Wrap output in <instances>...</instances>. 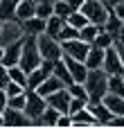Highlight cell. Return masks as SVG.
I'll use <instances>...</instances> for the list:
<instances>
[{
  "label": "cell",
  "instance_id": "1",
  "mask_svg": "<svg viewBox=\"0 0 124 131\" xmlns=\"http://www.w3.org/2000/svg\"><path fill=\"white\" fill-rule=\"evenodd\" d=\"M83 86H86V91H88L90 102L104 100L106 93H108V72H106L104 68H93V70H88V77L83 81Z\"/></svg>",
  "mask_w": 124,
  "mask_h": 131
},
{
  "label": "cell",
  "instance_id": "2",
  "mask_svg": "<svg viewBox=\"0 0 124 131\" xmlns=\"http://www.w3.org/2000/svg\"><path fill=\"white\" fill-rule=\"evenodd\" d=\"M41 63H43V57H41V50H39L36 36H25V41H23V54H20V63L18 66L25 72H32Z\"/></svg>",
  "mask_w": 124,
  "mask_h": 131
},
{
  "label": "cell",
  "instance_id": "3",
  "mask_svg": "<svg viewBox=\"0 0 124 131\" xmlns=\"http://www.w3.org/2000/svg\"><path fill=\"white\" fill-rule=\"evenodd\" d=\"M47 108V97H43L39 91H34V88H27L25 91V113H27V118L36 124L39 120H41L43 111Z\"/></svg>",
  "mask_w": 124,
  "mask_h": 131
},
{
  "label": "cell",
  "instance_id": "4",
  "mask_svg": "<svg viewBox=\"0 0 124 131\" xmlns=\"http://www.w3.org/2000/svg\"><path fill=\"white\" fill-rule=\"evenodd\" d=\"M39 41V50H41V57L43 59H47V61H59V59H63V45H61V41L54 39V36H50V34H39L36 36Z\"/></svg>",
  "mask_w": 124,
  "mask_h": 131
},
{
  "label": "cell",
  "instance_id": "5",
  "mask_svg": "<svg viewBox=\"0 0 124 131\" xmlns=\"http://www.w3.org/2000/svg\"><path fill=\"white\" fill-rule=\"evenodd\" d=\"M81 12L88 16V20H90V23L104 27V23H106V18H108V14L113 12V9H110L104 0H86V2H83V7H81Z\"/></svg>",
  "mask_w": 124,
  "mask_h": 131
},
{
  "label": "cell",
  "instance_id": "6",
  "mask_svg": "<svg viewBox=\"0 0 124 131\" xmlns=\"http://www.w3.org/2000/svg\"><path fill=\"white\" fill-rule=\"evenodd\" d=\"M2 118H5V127H9V129H16V127H32V124H34L23 108H14V106H7V108L2 111Z\"/></svg>",
  "mask_w": 124,
  "mask_h": 131
},
{
  "label": "cell",
  "instance_id": "7",
  "mask_svg": "<svg viewBox=\"0 0 124 131\" xmlns=\"http://www.w3.org/2000/svg\"><path fill=\"white\" fill-rule=\"evenodd\" d=\"M61 45H63V54L75 57V59H79V61H86L88 50H90L93 43H86L83 39H70V41H63Z\"/></svg>",
  "mask_w": 124,
  "mask_h": 131
},
{
  "label": "cell",
  "instance_id": "8",
  "mask_svg": "<svg viewBox=\"0 0 124 131\" xmlns=\"http://www.w3.org/2000/svg\"><path fill=\"white\" fill-rule=\"evenodd\" d=\"M23 27H20V20H5L2 23V29H0V45H9L14 41L23 39Z\"/></svg>",
  "mask_w": 124,
  "mask_h": 131
},
{
  "label": "cell",
  "instance_id": "9",
  "mask_svg": "<svg viewBox=\"0 0 124 131\" xmlns=\"http://www.w3.org/2000/svg\"><path fill=\"white\" fill-rule=\"evenodd\" d=\"M108 75H124V63L120 59V52L115 45H110L106 50V57H104V66H102Z\"/></svg>",
  "mask_w": 124,
  "mask_h": 131
},
{
  "label": "cell",
  "instance_id": "10",
  "mask_svg": "<svg viewBox=\"0 0 124 131\" xmlns=\"http://www.w3.org/2000/svg\"><path fill=\"white\" fill-rule=\"evenodd\" d=\"M70 100H72V95H70L68 86H66V88H59V91L52 93V95H47V104L54 106L56 111H61V113H68L70 111Z\"/></svg>",
  "mask_w": 124,
  "mask_h": 131
},
{
  "label": "cell",
  "instance_id": "11",
  "mask_svg": "<svg viewBox=\"0 0 124 131\" xmlns=\"http://www.w3.org/2000/svg\"><path fill=\"white\" fill-rule=\"evenodd\" d=\"M63 61H66V66H68L72 79L83 84V81H86V77H88V66H86V61H79V59L68 57V54H63Z\"/></svg>",
  "mask_w": 124,
  "mask_h": 131
},
{
  "label": "cell",
  "instance_id": "12",
  "mask_svg": "<svg viewBox=\"0 0 124 131\" xmlns=\"http://www.w3.org/2000/svg\"><path fill=\"white\" fill-rule=\"evenodd\" d=\"M45 25H47V18H41V16H32V18L20 20V27H23L25 36H39V34H43Z\"/></svg>",
  "mask_w": 124,
  "mask_h": 131
},
{
  "label": "cell",
  "instance_id": "13",
  "mask_svg": "<svg viewBox=\"0 0 124 131\" xmlns=\"http://www.w3.org/2000/svg\"><path fill=\"white\" fill-rule=\"evenodd\" d=\"M88 108H90V113L95 115L97 124H110L113 118H115V115H113V111H110L102 100H99V102H88Z\"/></svg>",
  "mask_w": 124,
  "mask_h": 131
},
{
  "label": "cell",
  "instance_id": "14",
  "mask_svg": "<svg viewBox=\"0 0 124 131\" xmlns=\"http://www.w3.org/2000/svg\"><path fill=\"white\" fill-rule=\"evenodd\" d=\"M23 39L14 41V43H9V45H5V59H2V63L5 66H18L20 63V54H23Z\"/></svg>",
  "mask_w": 124,
  "mask_h": 131
},
{
  "label": "cell",
  "instance_id": "15",
  "mask_svg": "<svg viewBox=\"0 0 124 131\" xmlns=\"http://www.w3.org/2000/svg\"><path fill=\"white\" fill-rule=\"evenodd\" d=\"M93 124H97V120H95V115L90 113L88 104L83 106L81 111L72 113V127H93Z\"/></svg>",
  "mask_w": 124,
  "mask_h": 131
},
{
  "label": "cell",
  "instance_id": "16",
  "mask_svg": "<svg viewBox=\"0 0 124 131\" xmlns=\"http://www.w3.org/2000/svg\"><path fill=\"white\" fill-rule=\"evenodd\" d=\"M59 88H66V84H63V81H61V79H59V77L54 75V72H52V75H50V77L45 79V81H43V84L39 86V88H36V91L41 93L43 97H47V95H52V93H56Z\"/></svg>",
  "mask_w": 124,
  "mask_h": 131
},
{
  "label": "cell",
  "instance_id": "17",
  "mask_svg": "<svg viewBox=\"0 0 124 131\" xmlns=\"http://www.w3.org/2000/svg\"><path fill=\"white\" fill-rule=\"evenodd\" d=\"M104 57H106V50H104V48L90 45L88 57H86V66H88V70H93V68H102V66H104Z\"/></svg>",
  "mask_w": 124,
  "mask_h": 131
},
{
  "label": "cell",
  "instance_id": "18",
  "mask_svg": "<svg viewBox=\"0 0 124 131\" xmlns=\"http://www.w3.org/2000/svg\"><path fill=\"white\" fill-rule=\"evenodd\" d=\"M102 102H104V104L113 111V115H115V118H117V115H124V97H122V95L106 93V97H104Z\"/></svg>",
  "mask_w": 124,
  "mask_h": 131
},
{
  "label": "cell",
  "instance_id": "19",
  "mask_svg": "<svg viewBox=\"0 0 124 131\" xmlns=\"http://www.w3.org/2000/svg\"><path fill=\"white\" fill-rule=\"evenodd\" d=\"M36 16V2L34 0H18V9H16V20H25Z\"/></svg>",
  "mask_w": 124,
  "mask_h": 131
},
{
  "label": "cell",
  "instance_id": "20",
  "mask_svg": "<svg viewBox=\"0 0 124 131\" xmlns=\"http://www.w3.org/2000/svg\"><path fill=\"white\" fill-rule=\"evenodd\" d=\"M18 0H0V20H16Z\"/></svg>",
  "mask_w": 124,
  "mask_h": 131
},
{
  "label": "cell",
  "instance_id": "21",
  "mask_svg": "<svg viewBox=\"0 0 124 131\" xmlns=\"http://www.w3.org/2000/svg\"><path fill=\"white\" fill-rule=\"evenodd\" d=\"M66 18H61V16H56V14H52L50 18H47V25H45V34H50V36H59L61 34V29L66 27Z\"/></svg>",
  "mask_w": 124,
  "mask_h": 131
},
{
  "label": "cell",
  "instance_id": "22",
  "mask_svg": "<svg viewBox=\"0 0 124 131\" xmlns=\"http://www.w3.org/2000/svg\"><path fill=\"white\" fill-rule=\"evenodd\" d=\"M122 23H124V20L117 16V14L110 12V14H108V18H106V23H104V29L117 39V36H120V29H122Z\"/></svg>",
  "mask_w": 124,
  "mask_h": 131
},
{
  "label": "cell",
  "instance_id": "23",
  "mask_svg": "<svg viewBox=\"0 0 124 131\" xmlns=\"http://www.w3.org/2000/svg\"><path fill=\"white\" fill-rule=\"evenodd\" d=\"M59 115H61V111H56L54 106L47 104V108L43 111L41 120H39L36 124H41V127H56V120H59Z\"/></svg>",
  "mask_w": 124,
  "mask_h": 131
},
{
  "label": "cell",
  "instance_id": "24",
  "mask_svg": "<svg viewBox=\"0 0 124 131\" xmlns=\"http://www.w3.org/2000/svg\"><path fill=\"white\" fill-rule=\"evenodd\" d=\"M52 72H54V75H56L59 79H61V81H63L66 86H70V84L75 81V79H72V75H70V70H68V66H66V61H63V59H59V61L54 63V70H52Z\"/></svg>",
  "mask_w": 124,
  "mask_h": 131
},
{
  "label": "cell",
  "instance_id": "25",
  "mask_svg": "<svg viewBox=\"0 0 124 131\" xmlns=\"http://www.w3.org/2000/svg\"><path fill=\"white\" fill-rule=\"evenodd\" d=\"M115 41H117V39H115L113 34H108V32L102 27V29H99V34L95 36V41H93V45H97V48H104V50H108L110 45H115Z\"/></svg>",
  "mask_w": 124,
  "mask_h": 131
},
{
  "label": "cell",
  "instance_id": "26",
  "mask_svg": "<svg viewBox=\"0 0 124 131\" xmlns=\"http://www.w3.org/2000/svg\"><path fill=\"white\" fill-rule=\"evenodd\" d=\"M108 93L124 97V75H108Z\"/></svg>",
  "mask_w": 124,
  "mask_h": 131
},
{
  "label": "cell",
  "instance_id": "27",
  "mask_svg": "<svg viewBox=\"0 0 124 131\" xmlns=\"http://www.w3.org/2000/svg\"><path fill=\"white\" fill-rule=\"evenodd\" d=\"M99 29H102L99 25H95V23H88V25H83L81 29H79V39H83L86 43H93V41H95V36L99 34Z\"/></svg>",
  "mask_w": 124,
  "mask_h": 131
},
{
  "label": "cell",
  "instance_id": "28",
  "mask_svg": "<svg viewBox=\"0 0 124 131\" xmlns=\"http://www.w3.org/2000/svg\"><path fill=\"white\" fill-rule=\"evenodd\" d=\"M66 20H68V23H70L72 27H77V29H81L83 25H88V23H90V20H88V16H86V14H83L81 9L72 12V14L68 16V18H66Z\"/></svg>",
  "mask_w": 124,
  "mask_h": 131
},
{
  "label": "cell",
  "instance_id": "29",
  "mask_svg": "<svg viewBox=\"0 0 124 131\" xmlns=\"http://www.w3.org/2000/svg\"><path fill=\"white\" fill-rule=\"evenodd\" d=\"M9 77H11V81H16V84L27 88V72L20 66H9Z\"/></svg>",
  "mask_w": 124,
  "mask_h": 131
},
{
  "label": "cell",
  "instance_id": "30",
  "mask_svg": "<svg viewBox=\"0 0 124 131\" xmlns=\"http://www.w3.org/2000/svg\"><path fill=\"white\" fill-rule=\"evenodd\" d=\"M52 14H54V2H52V0H39V2H36V16L50 18Z\"/></svg>",
  "mask_w": 124,
  "mask_h": 131
},
{
  "label": "cell",
  "instance_id": "31",
  "mask_svg": "<svg viewBox=\"0 0 124 131\" xmlns=\"http://www.w3.org/2000/svg\"><path fill=\"white\" fill-rule=\"evenodd\" d=\"M68 91L72 97H79V100H86V102H90V97H88V91H86V86H83L81 81H72L68 86Z\"/></svg>",
  "mask_w": 124,
  "mask_h": 131
},
{
  "label": "cell",
  "instance_id": "32",
  "mask_svg": "<svg viewBox=\"0 0 124 131\" xmlns=\"http://www.w3.org/2000/svg\"><path fill=\"white\" fill-rule=\"evenodd\" d=\"M56 39L61 41V43H63V41H70V39H79V29H77V27H72L70 23H66V27L61 29V34H59Z\"/></svg>",
  "mask_w": 124,
  "mask_h": 131
},
{
  "label": "cell",
  "instance_id": "33",
  "mask_svg": "<svg viewBox=\"0 0 124 131\" xmlns=\"http://www.w3.org/2000/svg\"><path fill=\"white\" fill-rule=\"evenodd\" d=\"M54 14L61 16V18H68L70 14H72V7L68 5V0H56L54 2Z\"/></svg>",
  "mask_w": 124,
  "mask_h": 131
},
{
  "label": "cell",
  "instance_id": "34",
  "mask_svg": "<svg viewBox=\"0 0 124 131\" xmlns=\"http://www.w3.org/2000/svg\"><path fill=\"white\" fill-rule=\"evenodd\" d=\"M27 91V88H25ZM25 91L18 93V95H14V97H9V104L7 106H14V108H25Z\"/></svg>",
  "mask_w": 124,
  "mask_h": 131
},
{
  "label": "cell",
  "instance_id": "35",
  "mask_svg": "<svg viewBox=\"0 0 124 131\" xmlns=\"http://www.w3.org/2000/svg\"><path fill=\"white\" fill-rule=\"evenodd\" d=\"M5 91H7V97H14V95L25 91V86H20V84H16V81H9V84L5 86Z\"/></svg>",
  "mask_w": 124,
  "mask_h": 131
},
{
  "label": "cell",
  "instance_id": "36",
  "mask_svg": "<svg viewBox=\"0 0 124 131\" xmlns=\"http://www.w3.org/2000/svg\"><path fill=\"white\" fill-rule=\"evenodd\" d=\"M9 81H11V77H9V66L0 63V88H5Z\"/></svg>",
  "mask_w": 124,
  "mask_h": 131
},
{
  "label": "cell",
  "instance_id": "37",
  "mask_svg": "<svg viewBox=\"0 0 124 131\" xmlns=\"http://www.w3.org/2000/svg\"><path fill=\"white\" fill-rule=\"evenodd\" d=\"M56 127H59V129H68V127H72V115H70V113H61L59 120H56Z\"/></svg>",
  "mask_w": 124,
  "mask_h": 131
},
{
  "label": "cell",
  "instance_id": "38",
  "mask_svg": "<svg viewBox=\"0 0 124 131\" xmlns=\"http://www.w3.org/2000/svg\"><path fill=\"white\" fill-rule=\"evenodd\" d=\"M7 104H9V97H7V91L5 88H0V113L7 108Z\"/></svg>",
  "mask_w": 124,
  "mask_h": 131
},
{
  "label": "cell",
  "instance_id": "39",
  "mask_svg": "<svg viewBox=\"0 0 124 131\" xmlns=\"http://www.w3.org/2000/svg\"><path fill=\"white\" fill-rule=\"evenodd\" d=\"M83 2H86V0H68V5L72 7V12H77V9H81V7H83Z\"/></svg>",
  "mask_w": 124,
  "mask_h": 131
},
{
  "label": "cell",
  "instance_id": "40",
  "mask_svg": "<svg viewBox=\"0 0 124 131\" xmlns=\"http://www.w3.org/2000/svg\"><path fill=\"white\" fill-rule=\"evenodd\" d=\"M113 127H120V129H124V115H117V118H113V122H110Z\"/></svg>",
  "mask_w": 124,
  "mask_h": 131
},
{
  "label": "cell",
  "instance_id": "41",
  "mask_svg": "<svg viewBox=\"0 0 124 131\" xmlns=\"http://www.w3.org/2000/svg\"><path fill=\"white\" fill-rule=\"evenodd\" d=\"M115 48H117V52H120V59H122V63H124V41H115Z\"/></svg>",
  "mask_w": 124,
  "mask_h": 131
},
{
  "label": "cell",
  "instance_id": "42",
  "mask_svg": "<svg viewBox=\"0 0 124 131\" xmlns=\"http://www.w3.org/2000/svg\"><path fill=\"white\" fill-rule=\"evenodd\" d=\"M113 12H115V14H117V16H120V18L124 20V2H120V5H117V7L113 9Z\"/></svg>",
  "mask_w": 124,
  "mask_h": 131
},
{
  "label": "cell",
  "instance_id": "43",
  "mask_svg": "<svg viewBox=\"0 0 124 131\" xmlns=\"http://www.w3.org/2000/svg\"><path fill=\"white\" fill-rule=\"evenodd\" d=\"M104 2H106V5H108L110 9H115V7H117V5H120V2H124V0H104Z\"/></svg>",
  "mask_w": 124,
  "mask_h": 131
},
{
  "label": "cell",
  "instance_id": "44",
  "mask_svg": "<svg viewBox=\"0 0 124 131\" xmlns=\"http://www.w3.org/2000/svg\"><path fill=\"white\" fill-rule=\"evenodd\" d=\"M117 41H124V23H122V29H120V36H117Z\"/></svg>",
  "mask_w": 124,
  "mask_h": 131
},
{
  "label": "cell",
  "instance_id": "45",
  "mask_svg": "<svg viewBox=\"0 0 124 131\" xmlns=\"http://www.w3.org/2000/svg\"><path fill=\"white\" fill-rule=\"evenodd\" d=\"M2 59H5V48L0 45V63H2Z\"/></svg>",
  "mask_w": 124,
  "mask_h": 131
},
{
  "label": "cell",
  "instance_id": "46",
  "mask_svg": "<svg viewBox=\"0 0 124 131\" xmlns=\"http://www.w3.org/2000/svg\"><path fill=\"white\" fill-rule=\"evenodd\" d=\"M0 127H5V118H2V113H0Z\"/></svg>",
  "mask_w": 124,
  "mask_h": 131
},
{
  "label": "cell",
  "instance_id": "47",
  "mask_svg": "<svg viewBox=\"0 0 124 131\" xmlns=\"http://www.w3.org/2000/svg\"><path fill=\"white\" fill-rule=\"evenodd\" d=\"M0 29H2V20H0Z\"/></svg>",
  "mask_w": 124,
  "mask_h": 131
},
{
  "label": "cell",
  "instance_id": "48",
  "mask_svg": "<svg viewBox=\"0 0 124 131\" xmlns=\"http://www.w3.org/2000/svg\"><path fill=\"white\" fill-rule=\"evenodd\" d=\"M52 2H56V0H52Z\"/></svg>",
  "mask_w": 124,
  "mask_h": 131
}]
</instances>
